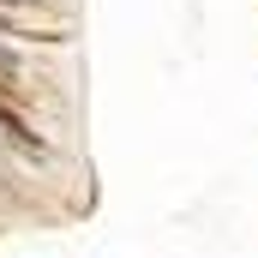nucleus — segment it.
Here are the masks:
<instances>
[{
	"instance_id": "f257e3e1",
	"label": "nucleus",
	"mask_w": 258,
	"mask_h": 258,
	"mask_svg": "<svg viewBox=\"0 0 258 258\" xmlns=\"http://www.w3.org/2000/svg\"><path fill=\"white\" fill-rule=\"evenodd\" d=\"M18 78H24V60H18V48H6V42H0V90L12 96V90H18Z\"/></svg>"
},
{
	"instance_id": "f03ea898",
	"label": "nucleus",
	"mask_w": 258,
	"mask_h": 258,
	"mask_svg": "<svg viewBox=\"0 0 258 258\" xmlns=\"http://www.w3.org/2000/svg\"><path fill=\"white\" fill-rule=\"evenodd\" d=\"M6 6H42V0H6Z\"/></svg>"
}]
</instances>
